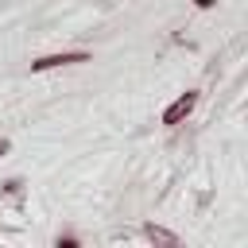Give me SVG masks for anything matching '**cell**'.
<instances>
[{
    "instance_id": "cell-2",
    "label": "cell",
    "mask_w": 248,
    "mask_h": 248,
    "mask_svg": "<svg viewBox=\"0 0 248 248\" xmlns=\"http://www.w3.org/2000/svg\"><path fill=\"white\" fill-rule=\"evenodd\" d=\"M194 105H198V93H182V97L163 112V124H178V120H186V116L194 112Z\"/></svg>"
},
{
    "instance_id": "cell-4",
    "label": "cell",
    "mask_w": 248,
    "mask_h": 248,
    "mask_svg": "<svg viewBox=\"0 0 248 248\" xmlns=\"http://www.w3.org/2000/svg\"><path fill=\"white\" fill-rule=\"evenodd\" d=\"M8 147H12V143H8L4 136H0V155H8Z\"/></svg>"
},
{
    "instance_id": "cell-5",
    "label": "cell",
    "mask_w": 248,
    "mask_h": 248,
    "mask_svg": "<svg viewBox=\"0 0 248 248\" xmlns=\"http://www.w3.org/2000/svg\"><path fill=\"white\" fill-rule=\"evenodd\" d=\"M194 4H198V8H209V4H213V0H194Z\"/></svg>"
},
{
    "instance_id": "cell-3",
    "label": "cell",
    "mask_w": 248,
    "mask_h": 248,
    "mask_svg": "<svg viewBox=\"0 0 248 248\" xmlns=\"http://www.w3.org/2000/svg\"><path fill=\"white\" fill-rule=\"evenodd\" d=\"M143 236H147L151 244H167V248L178 244V236H174L170 229H163V225H143Z\"/></svg>"
},
{
    "instance_id": "cell-1",
    "label": "cell",
    "mask_w": 248,
    "mask_h": 248,
    "mask_svg": "<svg viewBox=\"0 0 248 248\" xmlns=\"http://www.w3.org/2000/svg\"><path fill=\"white\" fill-rule=\"evenodd\" d=\"M74 62H89V54H85V50H66V54H43V58H35V62H31V70H35V74H43V70H54V66H74Z\"/></svg>"
}]
</instances>
